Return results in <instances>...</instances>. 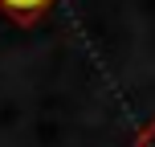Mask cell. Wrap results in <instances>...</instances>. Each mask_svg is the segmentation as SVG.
<instances>
[{
    "label": "cell",
    "mask_w": 155,
    "mask_h": 147,
    "mask_svg": "<svg viewBox=\"0 0 155 147\" xmlns=\"http://www.w3.org/2000/svg\"><path fill=\"white\" fill-rule=\"evenodd\" d=\"M49 4H53V0H0V8H4V12H12L16 21H37Z\"/></svg>",
    "instance_id": "1"
}]
</instances>
